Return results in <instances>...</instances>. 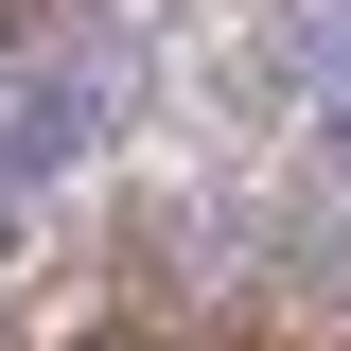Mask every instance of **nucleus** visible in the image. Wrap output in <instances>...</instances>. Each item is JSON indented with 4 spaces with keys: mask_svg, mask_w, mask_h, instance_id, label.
I'll use <instances>...</instances> for the list:
<instances>
[{
    "mask_svg": "<svg viewBox=\"0 0 351 351\" xmlns=\"http://www.w3.org/2000/svg\"><path fill=\"white\" fill-rule=\"evenodd\" d=\"M88 123H106V88H88V53H36V71L0 88V228L36 211L53 176H71V141H88Z\"/></svg>",
    "mask_w": 351,
    "mask_h": 351,
    "instance_id": "f257e3e1",
    "label": "nucleus"
},
{
    "mask_svg": "<svg viewBox=\"0 0 351 351\" xmlns=\"http://www.w3.org/2000/svg\"><path fill=\"white\" fill-rule=\"evenodd\" d=\"M71 351H158V334H123V316H106V334H71Z\"/></svg>",
    "mask_w": 351,
    "mask_h": 351,
    "instance_id": "f03ea898",
    "label": "nucleus"
}]
</instances>
